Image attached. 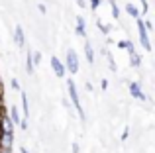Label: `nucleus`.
<instances>
[{"label": "nucleus", "instance_id": "obj_1", "mask_svg": "<svg viewBox=\"0 0 155 153\" xmlns=\"http://www.w3.org/2000/svg\"><path fill=\"white\" fill-rule=\"evenodd\" d=\"M67 90H69V98H71L73 106L77 108L79 118L84 122V120H87V116H84V110H83V106H81V100H79V94H77V86H75V80H73V79H67Z\"/></svg>", "mask_w": 155, "mask_h": 153}, {"label": "nucleus", "instance_id": "obj_2", "mask_svg": "<svg viewBox=\"0 0 155 153\" xmlns=\"http://www.w3.org/2000/svg\"><path fill=\"white\" fill-rule=\"evenodd\" d=\"M65 71L71 75H77V71H79V57H77V53L73 49L67 51V59H65Z\"/></svg>", "mask_w": 155, "mask_h": 153}, {"label": "nucleus", "instance_id": "obj_3", "mask_svg": "<svg viewBox=\"0 0 155 153\" xmlns=\"http://www.w3.org/2000/svg\"><path fill=\"white\" fill-rule=\"evenodd\" d=\"M136 24H137V31H140V43H141V47H143L145 51H151V41H149L147 30L143 28V18H137Z\"/></svg>", "mask_w": 155, "mask_h": 153}, {"label": "nucleus", "instance_id": "obj_4", "mask_svg": "<svg viewBox=\"0 0 155 153\" xmlns=\"http://www.w3.org/2000/svg\"><path fill=\"white\" fill-rule=\"evenodd\" d=\"M130 94H132L134 98L141 100V102H145V100H147V96L143 94V90H141L140 83H130Z\"/></svg>", "mask_w": 155, "mask_h": 153}, {"label": "nucleus", "instance_id": "obj_5", "mask_svg": "<svg viewBox=\"0 0 155 153\" xmlns=\"http://www.w3.org/2000/svg\"><path fill=\"white\" fill-rule=\"evenodd\" d=\"M51 67H53V73L59 76V79H63V76L67 75V71H65V65L59 61V57H51Z\"/></svg>", "mask_w": 155, "mask_h": 153}, {"label": "nucleus", "instance_id": "obj_6", "mask_svg": "<svg viewBox=\"0 0 155 153\" xmlns=\"http://www.w3.org/2000/svg\"><path fill=\"white\" fill-rule=\"evenodd\" d=\"M14 41H16V45H18V47L26 45V34H24V28L22 26H16V30H14Z\"/></svg>", "mask_w": 155, "mask_h": 153}, {"label": "nucleus", "instance_id": "obj_7", "mask_svg": "<svg viewBox=\"0 0 155 153\" xmlns=\"http://www.w3.org/2000/svg\"><path fill=\"white\" fill-rule=\"evenodd\" d=\"M77 35L87 37V24H84V18H83V16H77Z\"/></svg>", "mask_w": 155, "mask_h": 153}, {"label": "nucleus", "instance_id": "obj_8", "mask_svg": "<svg viewBox=\"0 0 155 153\" xmlns=\"http://www.w3.org/2000/svg\"><path fill=\"white\" fill-rule=\"evenodd\" d=\"M20 100H22V112H24V120L30 116V104H28V94L24 90H20Z\"/></svg>", "mask_w": 155, "mask_h": 153}, {"label": "nucleus", "instance_id": "obj_9", "mask_svg": "<svg viewBox=\"0 0 155 153\" xmlns=\"http://www.w3.org/2000/svg\"><path fill=\"white\" fill-rule=\"evenodd\" d=\"M8 118H10L12 126H20V122H22V118H20V112H18V108H16V106L10 108V114H8Z\"/></svg>", "mask_w": 155, "mask_h": 153}, {"label": "nucleus", "instance_id": "obj_10", "mask_svg": "<svg viewBox=\"0 0 155 153\" xmlns=\"http://www.w3.org/2000/svg\"><path fill=\"white\" fill-rule=\"evenodd\" d=\"M130 63H132L134 69H140V67H141V57L137 55V51H136V49L130 51Z\"/></svg>", "mask_w": 155, "mask_h": 153}, {"label": "nucleus", "instance_id": "obj_11", "mask_svg": "<svg viewBox=\"0 0 155 153\" xmlns=\"http://www.w3.org/2000/svg\"><path fill=\"white\" fill-rule=\"evenodd\" d=\"M84 55H87V61L92 65V63H94V49H92V45L88 41L84 43Z\"/></svg>", "mask_w": 155, "mask_h": 153}, {"label": "nucleus", "instance_id": "obj_12", "mask_svg": "<svg viewBox=\"0 0 155 153\" xmlns=\"http://www.w3.org/2000/svg\"><path fill=\"white\" fill-rule=\"evenodd\" d=\"M34 69H35V65H34V59H31V51H28V57H26V71H28V75L34 73Z\"/></svg>", "mask_w": 155, "mask_h": 153}, {"label": "nucleus", "instance_id": "obj_13", "mask_svg": "<svg viewBox=\"0 0 155 153\" xmlns=\"http://www.w3.org/2000/svg\"><path fill=\"white\" fill-rule=\"evenodd\" d=\"M126 12H128V14L132 16L134 20H137V18H140V10H137V8L134 6V4H126Z\"/></svg>", "mask_w": 155, "mask_h": 153}, {"label": "nucleus", "instance_id": "obj_14", "mask_svg": "<svg viewBox=\"0 0 155 153\" xmlns=\"http://www.w3.org/2000/svg\"><path fill=\"white\" fill-rule=\"evenodd\" d=\"M108 4H110V8H112V16L118 20V18H120V8H118L116 0H108Z\"/></svg>", "mask_w": 155, "mask_h": 153}, {"label": "nucleus", "instance_id": "obj_15", "mask_svg": "<svg viewBox=\"0 0 155 153\" xmlns=\"http://www.w3.org/2000/svg\"><path fill=\"white\" fill-rule=\"evenodd\" d=\"M104 55H106V59H108V63H110V69H112V71H116V61H114L112 53H110V51H104Z\"/></svg>", "mask_w": 155, "mask_h": 153}, {"label": "nucleus", "instance_id": "obj_16", "mask_svg": "<svg viewBox=\"0 0 155 153\" xmlns=\"http://www.w3.org/2000/svg\"><path fill=\"white\" fill-rule=\"evenodd\" d=\"M31 59H34V65H39V63H41V53H38V51L31 53Z\"/></svg>", "mask_w": 155, "mask_h": 153}, {"label": "nucleus", "instance_id": "obj_17", "mask_svg": "<svg viewBox=\"0 0 155 153\" xmlns=\"http://www.w3.org/2000/svg\"><path fill=\"white\" fill-rule=\"evenodd\" d=\"M96 26H98V30H100V31H102V34H104V35H108V30H110V28H106V26H104V24H102V22H100V20H98V22H96Z\"/></svg>", "mask_w": 155, "mask_h": 153}, {"label": "nucleus", "instance_id": "obj_18", "mask_svg": "<svg viewBox=\"0 0 155 153\" xmlns=\"http://www.w3.org/2000/svg\"><path fill=\"white\" fill-rule=\"evenodd\" d=\"M140 2H141V12H143V14H147V10H149L147 0H140Z\"/></svg>", "mask_w": 155, "mask_h": 153}, {"label": "nucleus", "instance_id": "obj_19", "mask_svg": "<svg viewBox=\"0 0 155 153\" xmlns=\"http://www.w3.org/2000/svg\"><path fill=\"white\" fill-rule=\"evenodd\" d=\"M118 47H120V49H126V47H128V39H122V41H118Z\"/></svg>", "mask_w": 155, "mask_h": 153}, {"label": "nucleus", "instance_id": "obj_20", "mask_svg": "<svg viewBox=\"0 0 155 153\" xmlns=\"http://www.w3.org/2000/svg\"><path fill=\"white\" fill-rule=\"evenodd\" d=\"M12 88H14V90H20V83H18V79H12Z\"/></svg>", "mask_w": 155, "mask_h": 153}, {"label": "nucleus", "instance_id": "obj_21", "mask_svg": "<svg viewBox=\"0 0 155 153\" xmlns=\"http://www.w3.org/2000/svg\"><path fill=\"white\" fill-rule=\"evenodd\" d=\"M98 6H100V0H91V8L92 10H96Z\"/></svg>", "mask_w": 155, "mask_h": 153}, {"label": "nucleus", "instance_id": "obj_22", "mask_svg": "<svg viewBox=\"0 0 155 153\" xmlns=\"http://www.w3.org/2000/svg\"><path fill=\"white\" fill-rule=\"evenodd\" d=\"M100 88H102V90H106V88H108V80H106V79L100 80Z\"/></svg>", "mask_w": 155, "mask_h": 153}, {"label": "nucleus", "instance_id": "obj_23", "mask_svg": "<svg viewBox=\"0 0 155 153\" xmlns=\"http://www.w3.org/2000/svg\"><path fill=\"white\" fill-rule=\"evenodd\" d=\"M20 128H22V130H28V122H26V120H22V122H20Z\"/></svg>", "mask_w": 155, "mask_h": 153}, {"label": "nucleus", "instance_id": "obj_24", "mask_svg": "<svg viewBox=\"0 0 155 153\" xmlns=\"http://www.w3.org/2000/svg\"><path fill=\"white\" fill-rule=\"evenodd\" d=\"M77 6H81V8H84V6H87V2H84V0H77Z\"/></svg>", "mask_w": 155, "mask_h": 153}, {"label": "nucleus", "instance_id": "obj_25", "mask_svg": "<svg viewBox=\"0 0 155 153\" xmlns=\"http://www.w3.org/2000/svg\"><path fill=\"white\" fill-rule=\"evenodd\" d=\"M38 8H39V12H41V14H45V6H43V4H38Z\"/></svg>", "mask_w": 155, "mask_h": 153}, {"label": "nucleus", "instance_id": "obj_26", "mask_svg": "<svg viewBox=\"0 0 155 153\" xmlns=\"http://www.w3.org/2000/svg\"><path fill=\"white\" fill-rule=\"evenodd\" d=\"M79 149H81V147L77 145V143H73V153H79Z\"/></svg>", "mask_w": 155, "mask_h": 153}, {"label": "nucleus", "instance_id": "obj_27", "mask_svg": "<svg viewBox=\"0 0 155 153\" xmlns=\"http://www.w3.org/2000/svg\"><path fill=\"white\" fill-rule=\"evenodd\" d=\"M4 116H6V110L2 108V110H0V122H2V118H4Z\"/></svg>", "mask_w": 155, "mask_h": 153}, {"label": "nucleus", "instance_id": "obj_28", "mask_svg": "<svg viewBox=\"0 0 155 153\" xmlns=\"http://www.w3.org/2000/svg\"><path fill=\"white\" fill-rule=\"evenodd\" d=\"M0 153H12V149H4V147H0Z\"/></svg>", "mask_w": 155, "mask_h": 153}, {"label": "nucleus", "instance_id": "obj_29", "mask_svg": "<svg viewBox=\"0 0 155 153\" xmlns=\"http://www.w3.org/2000/svg\"><path fill=\"white\" fill-rule=\"evenodd\" d=\"M4 108V98H2V94H0V110Z\"/></svg>", "mask_w": 155, "mask_h": 153}, {"label": "nucleus", "instance_id": "obj_30", "mask_svg": "<svg viewBox=\"0 0 155 153\" xmlns=\"http://www.w3.org/2000/svg\"><path fill=\"white\" fill-rule=\"evenodd\" d=\"M20 153H30V151H28L26 147H22V149H20Z\"/></svg>", "mask_w": 155, "mask_h": 153}]
</instances>
